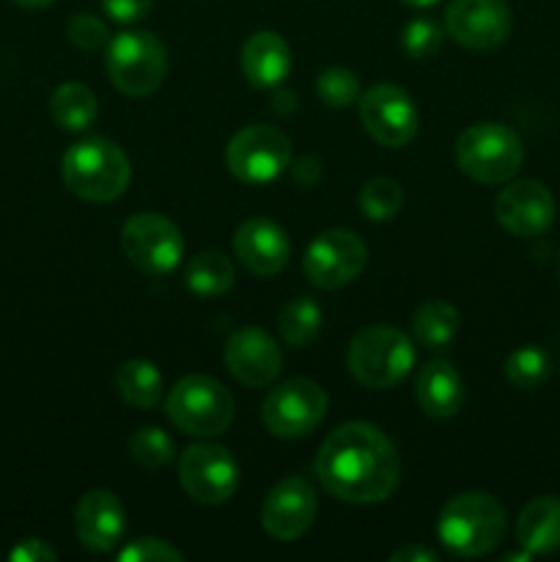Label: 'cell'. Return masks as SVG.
<instances>
[{"label":"cell","mask_w":560,"mask_h":562,"mask_svg":"<svg viewBox=\"0 0 560 562\" xmlns=\"http://www.w3.org/2000/svg\"><path fill=\"white\" fill-rule=\"evenodd\" d=\"M318 483L340 503H384L401 477L395 445L371 423H346L322 442L316 456Z\"/></svg>","instance_id":"1"},{"label":"cell","mask_w":560,"mask_h":562,"mask_svg":"<svg viewBox=\"0 0 560 562\" xmlns=\"http://www.w3.org/2000/svg\"><path fill=\"white\" fill-rule=\"evenodd\" d=\"M508 530L505 508L486 492L456 494L437 519V538L456 558H483L494 552Z\"/></svg>","instance_id":"2"},{"label":"cell","mask_w":560,"mask_h":562,"mask_svg":"<svg viewBox=\"0 0 560 562\" xmlns=\"http://www.w3.org/2000/svg\"><path fill=\"white\" fill-rule=\"evenodd\" d=\"M60 176L71 195L88 203H110L126 192L132 181L130 157L108 137H86L66 148Z\"/></svg>","instance_id":"3"},{"label":"cell","mask_w":560,"mask_h":562,"mask_svg":"<svg viewBox=\"0 0 560 562\" xmlns=\"http://www.w3.org/2000/svg\"><path fill=\"white\" fill-rule=\"evenodd\" d=\"M346 362L360 384L371 390H390L410 376L415 366V346L401 329L371 324L351 338Z\"/></svg>","instance_id":"4"},{"label":"cell","mask_w":560,"mask_h":562,"mask_svg":"<svg viewBox=\"0 0 560 562\" xmlns=\"http://www.w3.org/2000/svg\"><path fill=\"white\" fill-rule=\"evenodd\" d=\"M525 146L519 135L497 121L467 126L456 140V165L478 184H505L519 173Z\"/></svg>","instance_id":"5"},{"label":"cell","mask_w":560,"mask_h":562,"mask_svg":"<svg viewBox=\"0 0 560 562\" xmlns=\"http://www.w3.org/2000/svg\"><path fill=\"white\" fill-rule=\"evenodd\" d=\"M234 412L236 406L228 387H223L217 379L203 376V373L179 379L170 387L168 401H165L168 420L179 431L201 439L228 431V426L234 423Z\"/></svg>","instance_id":"6"},{"label":"cell","mask_w":560,"mask_h":562,"mask_svg":"<svg viewBox=\"0 0 560 562\" xmlns=\"http://www.w3.org/2000/svg\"><path fill=\"white\" fill-rule=\"evenodd\" d=\"M110 82L126 97H148L168 75V53L154 33L124 31L108 42Z\"/></svg>","instance_id":"7"},{"label":"cell","mask_w":560,"mask_h":562,"mask_svg":"<svg viewBox=\"0 0 560 562\" xmlns=\"http://www.w3.org/2000/svg\"><path fill=\"white\" fill-rule=\"evenodd\" d=\"M121 247L135 269L143 274L163 278L181 263L184 256V236L179 225L154 212H141L130 217L121 228Z\"/></svg>","instance_id":"8"},{"label":"cell","mask_w":560,"mask_h":562,"mask_svg":"<svg viewBox=\"0 0 560 562\" xmlns=\"http://www.w3.org/2000/svg\"><path fill=\"white\" fill-rule=\"evenodd\" d=\"M225 165L245 184H269L291 165L289 135L269 124L245 126L231 137Z\"/></svg>","instance_id":"9"},{"label":"cell","mask_w":560,"mask_h":562,"mask_svg":"<svg viewBox=\"0 0 560 562\" xmlns=\"http://www.w3.org/2000/svg\"><path fill=\"white\" fill-rule=\"evenodd\" d=\"M327 415V393L311 379H289L264 401V426L272 437L300 439L318 428Z\"/></svg>","instance_id":"10"},{"label":"cell","mask_w":560,"mask_h":562,"mask_svg":"<svg viewBox=\"0 0 560 562\" xmlns=\"http://www.w3.org/2000/svg\"><path fill=\"white\" fill-rule=\"evenodd\" d=\"M179 481L198 505H223L239 488V464L223 445L198 442L181 453Z\"/></svg>","instance_id":"11"},{"label":"cell","mask_w":560,"mask_h":562,"mask_svg":"<svg viewBox=\"0 0 560 562\" xmlns=\"http://www.w3.org/2000/svg\"><path fill=\"white\" fill-rule=\"evenodd\" d=\"M366 261L368 250L360 236L355 231L333 228L318 234L307 245L305 258H302V272L316 289L335 291L360 278Z\"/></svg>","instance_id":"12"},{"label":"cell","mask_w":560,"mask_h":562,"mask_svg":"<svg viewBox=\"0 0 560 562\" xmlns=\"http://www.w3.org/2000/svg\"><path fill=\"white\" fill-rule=\"evenodd\" d=\"M511 9L505 0H450L445 33L472 53H492L511 36Z\"/></svg>","instance_id":"13"},{"label":"cell","mask_w":560,"mask_h":562,"mask_svg":"<svg viewBox=\"0 0 560 562\" xmlns=\"http://www.w3.org/2000/svg\"><path fill=\"white\" fill-rule=\"evenodd\" d=\"M360 121L368 135L388 148H401L417 135V108L406 91L390 82L368 88L360 97Z\"/></svg>","instance_id":"14"},{"label":"cell","mask_w":560,"mask_h":562,"mask_svg":"<svg viewBox=\"0 0 560 562\" xmlns=\"http://www.w3.org/2000/svg\"><path fill=\"white\" fill-rule=\"evenodd\" d=\"M318 514V497L311 483L300 475L275 483L261 505V525L275 541H296L311 530Z\"/></svg>","instance_id":"15"},{"label":"cell","mask_w":560,"mask_h":562,"mask_svg":"<svg viewBox=\"0 0 560 562\" xmlns=\"http://www.w3.org/2000/svg\"><path fill=\"white\" fill-rule=\"evenodd\" d=\"M555 198L549 187L541 181L522 179L500 190L497 201H494V217L497 223L508 231L511 236H541L549 225L555 223Z\"/></svg>","instance_id":"16"},{"label":"cell","mask_w":560,"mask_h":562,"mask_svg":"<svg viewBox=\"0 0 560 562\" xmlns=\"http://www.w3.org/2000/svg\"><path fill=\"white\" fill-rule=\"evenodd\" d=\"M225 368L245 387H269L283 368V351L264 329H236L225 344Z\"/></svg>","instance_id":"17"},{"label":"cell","mask_w":560,"mask_h":562,"mask_svg":"<svg viewBox=\"0 0 560 562\" xmlns=\"http://www.w3.org/2000/svg\"><path fill=\"white\" fill-rule=\"evenodd\" d=\"M126 530V510L108 488L82 494L75 508L77 541L91 552H113Z\"/></svg>","instance_id":"18"},{"label":"cell","mask_w":560,"mask_h":562,"mask_svg":"<svg viewBox=\"0 0 560 562\" xmlns=\"http://www.w3.org/2000/svg\"><path fill=\"white\" fill-rule=\"evenodd\" d=\"M236 261L258 278H272L289 263L291 241L278 223L267 217H253L234 234Z\"/></svg>","instance_id":"19"},{"label":"cell","mask_w":560,"mask_h":562,"mask_svg":"<svg viewBox=\"0 0 560 562\" xmlns=\"http://www.w3.org/2000/svg\"><path fill=\"white\" fill-rule=\"evenodd\" d=\"M291 49L275 31H256L242 47V71L253 88H278L289 77Z\"/></svg>","instance_id":"20"},{"label":"cell","mask_w":560,"mask_h":562,"mask_svg":"<svg viewBox=\"0 0 560 562\" xmlns=\"http://www.w3.org/2000/svg\"><path fill=\"white\" fill-rule=\"evenodd\" d=\"M415 395L421 409L434 420H448L459 415L461 401H464L459 371L448 360H432L417 373Z\"/></svg>","instance_id":"21"},{"label":"cell","mask_w":560,"mask_h":562,"mask_svg":"<svg viewBox=\"0 0 560 562\" xmlns=\"http://www.w3.org/2000/svg\"><path fill=\"white\" fill-rule=\"evenodd\" d=\"M516 541L530 554H552L560 549V497H538L522 508L516 519Z\"/></svg>","instance_id":"22"},{"label":"cell","mask_w":560,"mask_h":562,"mask_svg":"<svg viewBox=\"0 0 560 562\" xmlns=\"http://www.w3.org/2000/svg\"><path fill=\"white\" fill-rule=\"evenodd\" d=\"M49 115L60 130L82 132L97 121V97L82 82H64V86L55 88L53 99H49Z\"/></svg>","instance_id":"23"},{"label":"cell","mask_w":560,"mask_h":562,"mask_svg":"<svg viewBox=\"0 0 560 562\" xmlns=\"http://www.w3.org/2000/svg\"><path fill=\"white\" fill-rule=\"evenodd\" d=\"M234 263L228 256L217 250H203L187 263L184 285L192 294L203 296V300H212V296L228 294L231 285H234Z\"/></svg>","instance_id":"24"},{"label":"cell","mask_w":560,"mask_h":562,"mask_svg":"<svg viewBox=\"0 0 560 562\" xmlns=\"http://www.w3.org/2000/svg\"><path fill=\"white\" fill-rule=\"evenodd\" d=\"M115 387L126 404L152 409L163 398V373L152 360H126L115 371Z\"/></svg>","instance_id":"25"},{"label":"cell","mask_w":560,"mask_h":562,"mask_svg":"<svg viewBox=\"0 0 560 562\" xmlns=\"http://www.w3.org/2000/svg\"><path fill=\"white\" fill-rule=\"evenodd\" d=\"M459 311L445 300H428L412 316V335L426 349H445L459 333Z\"/></svg>","instance_id":"26"},{"label":"cell","mask_w":560,"mask_h":562,"mask_svg":"<svg viewBox=\"0 0 560 562\" xmlns=\"http://www.w3.org/2000/svg\"><path fill=\"white\" fill-rule=\"evenodd\" d=\"M322 307L313 296H296L289 305L280 311L278 329L280 338L291 346V349H302V346L313 344L318 333H322Z\"/></svg>","instance_id":"27"},{"label":"cell","mask_w":560,"mask_h":562,"mask_svg":"<svg viewBox=\"0 0 560 562\" xmlns=\"http://www.w3.org/2000/svg\"><path fill=\"white\" fill-rule=\"evenodd\" d=\"M549 376V355L538 346H522L505 360V379L516 390H536Z\"/></svg>","instance_id":"28"},{"label":"cell","mask_w":560,"mask_h":562,"mask_svg":"<svg viewBox=\"0 0 560 562\" xmlns=\"http://www.w3.org/2000/svg\"><path fill=\"white\" fill-rule=\"evenodd\" d=\"M401 206H404V190H401L399 181L388 179V176L371 179L360 190V212L373 223L393 220L401 212Z\"/></svg>","instance_id":"29"},{"label":"cell","mask_w":560,"mask_h":562,"mask_svg":"<svg viewBox=\"0 0 560 562\" xmlns=\"http://www.w3.org/2000/svg\"><path fill=\"white\" fill-rule=\"evenodd\" d=\"M173 439L159 426H143L130 437V456L143 470H159L173 459Z\"/></svg>","instance_id":"30"},{"label":"cell","mask_w":560,"mask_h":562,"mask_svg":"<svg viewBox=\"0 0 560 562\" xmlns=\"http://www.w3.org/2000/svg\"><path fill=\"white\" fill-rule=\"evenodd\" d=\"M316 93L327 108H349V104L360 102V80L351 69L344 66H333V69H324L316 80Z\"/></svg>","instance_id":"31"},{"label":"cell","mask_w":560,"mask_h":562,"mask_svg":"<svg viewBox=\"0 0 560 562\" xmlns=\"http://www.w3.org/2000/svg\"><path fill=\"white\" fill-rule=\"evenodd\" d=\"M445 27L439 25L437 20H428V16H417V20H410L401 31V47L410 58L426 60L432 58L434 53H439L445 42Z\"/></svg>","instance_id":"32"},{"label":"cell","mask_w":560,"mask_h":562,"mask_svg":"<svg viewBox=\"0 0 560 562\" xmlns=\"http://www.w3.org/2000/svg\"><path fill=\"white\" fill-rule=\"evenodd\" d=\"M66 36L75 47L86 49V53H93V49H102L104 44L110 42V33L104 20H99L97 14H88V11H80V14H71V20L66 22Z\"/></svg>","instance_id":"33"},{"label":"cell","mask_w":560,"mask_h":562,"mask_svg":"<svg viewBox=\"0 0 560 562\" xmlns=\"http://www.w3.org/2000/svg\"><path fill=\"white\" fill-rule=\"evenodd\" d=\"M184 554L159 538H137L119 552V562H181Z\"/></svg>","instance_id":"34"},{"label":"cell","mask_w":560,"mask_h":562,"mask_svg":"<svg viewBox=\"0 0 560 562\" xmlns=\"http://www.w3.org/2000/svg\"><path fill=\"white\" fill-rule=\"evenodd\" d=\"M104 9V14L110 16L119 25H135L143 16L152 11L154 0H99Z\"/></svg>","instance_id":"35"},{"label":"cell","mask_w":560,"mask_h":562,"mask_svg":"<svg viewBox=\"0 0 560 562\" xmlns=\"http://www.w3.org/2000/svg\"><path fill=\"white\" fill-rule=\"evenodd\" d=\"M55 558V549H49L42 538H25L9 552L11 562H53Z\"/></svg>","instance_id":"36"},{"label":"cell","mask_w":560,"mask_h":562,"mask_svg":"<svg viewBox=\"0 0 560 562\" xmlns=\"http://www.w3.org/2000/svg\"><path fill=\"white\" fill-rule=\"evenodd\" d=\"M393 562H437V554L432 549H423V547H404L399 552L390 554Z\"/></svg>","instance_id":"37"},{"label":"cell","mask_w":560,"mask_h":562,"mask_svg":"<svg viewBox=\"0 0 560 562\" xmlns=\"http://www.w3.org/2000/svg\"><path fill=\"white\" fill-rule=\"evenodd\" d=\"M14 3H20L22 9H47L55 0H14Z\"/></svg>","instance_id":"38"},{"label":"cell","mask_w":560,"mask_h":562,"mask_svg":"<svg viewBox=\"0 0 560 562\" xmlns=\"http://www.w3.org/2000/svg\"><path fill=\"white\" fill-rule=\"evenodd\" d=\"M404 5H410V9H432L434 3H439V0H401Z\"/></svg>","instance_id":"39"},{"label":"cell","mask_w":560,"mask_h":562,"mask_svg":"<svg viewBox=\"0 0 560 562\" xmlns=\"http://www.w3.org/2000/svg\"><path fill=\"white\" fill-rule=\"evenodd\" d=\"M555 269H558V280H560V252H558V263H555Z\"/></svg>","instance_id":"40"}]
</instances>
